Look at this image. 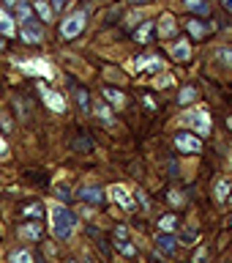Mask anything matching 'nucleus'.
Returning a JSON list of instances; mask_svg holds the SVG:
<instances>
[{
    "label": "nucleus",
    "instance_id": "nucleus-1",
    "mask_svg": "<svg viewBox=\"0 0 232 263\" xmlns=\"http://www.w3.org/2000/svg\"><path fill=\"white\" fill-rule=\"evenodd\" d=\"M49 230L57 241H66L71 238V233L77 230V214L69 211L66 205H49Z\"/></svg>",
    "mask_w": 232,
    "mask_h": 263
},
{
    "label": "nucleus",
    "instance_id": "nucleus-2",
    "mask_svg": "<svg viewBox=\"0 0 232 263\" xmlns=\"http://www.w3.org/2000/svg\"><path fill=\"white\" fill-rule=\"evenodd\" d=\"M180 121L188 123L200 137H208L210 135V112H208V107H194V110H188L180 115Z\"/></svg>",
    "mask_w": 232,
    "mask_h": 263
},
{
    "label": "nucleus",
    "instance_id": "nucleus-3",
    "mask_svg": "<svg viewBox=\"0 0 232 263\" xmlns=\"http://www.w3.org/2000/svg\"><path fill=\"white\" fill-rule=\"evenodd\" d=\"M85 22H88V11L85 8H79V11H74L71 16H66L60 22V36L63 39H77L82 30H85Z\"/></svg>",
    "mask_w": 232,
    "mask_h": 263
},
{
    "label": "nucleus",
    "instance_id": "nucleus-4",
    "mask_svg": "<svg viewBox=\"0 0 232 263\" xmlns=\"http://www.w3.org/2000/svg\"><path fill=\"white\" fill-rule=\"evenodd\" d=\"M19 71L22 74H30V77H55V69H52V63L44 61V58H30V61H22L19 63Z\"/></svg>",
    "mask_w": 232,
    "mask_h": 263
},
{
    "label": "nucleus",
    "instance_id": "nucleus-5",
    "mask_svg": "<svg viewBox=\"0 0 232 263\" xmlns=\"http://www.w3.org/2000/svg\"><path fill=\"white\" fill-rule=\"evenodd\" d=\"M107 195H110V200H112V203H118L123 211H137V197L131 195V189H129V186H123V184H112Z\"/></svg>",
    "mask_w": 232,
    "mask_h": 263
},
{
    "label": "nucleus",
    "instance_id": "nucleus-6",
    "mask_svg": "<svg viewBox=\"0 0 232 263\" xmlns=\"http://www.w3.org/2000/svg\"><path fill=\"white\" fill-rule=\"evenodd\" d=\"M175 148L180 154H202V140L192 132H180L175 135Z\"/></svg>",
    "mask_w": 232,
    "mask_h": 263
},
{
    "label": "nucleus",
    "instance_id": "nucleus-7",
    "mask_svg": "<svg viewBox=\"0 0 232 263\" xmlns=\"http://www.w3.org/2000/svg\"><path fill=\"white\" fill-rule=\"evenodd\" d=\"M38 93H41L44 104H47L52 112H66V99L57 93V90H52L49 85H44V82H41V85H38Z\"/></svg>",
    "mask_w": 232,
    "mask_h": 263
},
{
    "label": "nucleus",
    "instance_id": "nucleus-8",
    "mask_svg": "<svg viewBox=\"0 0 232 263\" xmlns=\"http://www.w3.org/2000/svg\"><path fill=\"white\" fill-rule=\"evenodd\" d=\"M115 250L120 255H126V258H137V247L129 241V230L126 228H115Z\"/></svg>",
    "mask_w": 232,
    "mask_h": 263
},
{
    "label": "nucleus",
    "instance_id": "nucleus-9",
    "mask_svg": "<svg viewBox=\"0 0 232 263\" xmlns=\"http://www.w3.org/2000/svg\"><path fill=\"white\" fill-rule=\"evenodd\" d=\"M134 71H151V74H159L164 69V61L159 55H142V58H137L134 66H131Z\"/></svg>",
    "mask_w": 232,
    "mask_h": 263
},
{
    "label": "nucleus",
    "instance_id": "nucleus-10",
    "mask_svg": "<svg viewBox=\"0 0 232 263\" xmlns=\"http://www.w3.org/2000/svg\"><path fill=\"white\" fill-rule=\"evenodd\" d=\"M22 39L28 41V44H41V39H44V28H41V22H36V20L22 22Z\"/></svg>",
    "mask_w": 232,
    "mask_h": 263
},
{
    "label": "nucleus",
    "instance_id": "nucleus-11",
    "mask_svg": "<svg viewBox=\"0 0 232 263\" xmlns=\"http://www.w3.org/2000/svg\"><path fill=\"white\" fill-rule=\"evenodd\" d=\"M79 200L82 203H90V205H98V203H104V197H107V192L101 186H82L79 189Z\"/></svg>",
    "mask_w": 232,
    "mask_h": 263
},
{
    "label": "nucleus",
    "instance_id": "nucleus-12",
    "mask_svg": "<svg viewBox=\"0 0 232 263\" xmlns=\"http://www.w3.org/2000/svg\"><path fill=\"white\" fill-rule=\"evenodd\" d=\"M41 236H44L41 222H25V225L19 228V238H25V241H38Z\"/></svg>",
    "mask_w": 232,
    "mask_h": 263
},
{
    "label": "nucleus",
    "instance_id": "nucleus-13",
    "mask_svg": "<svg viewBox=\"0 0 232 263\" xmlns=\"http://www.w3.org/2000/svg\"><path fill=\"white\" fill-rule=\"evenodd\" d=\"M170 55L175 58V61H188V58H192V44H188L186 39H178L175 44H170Z\"/></svg>",
    "mask_w": 232,
    "mask_h": 263
},
{
    "label": "nucleus",
    "instance_id": "nucleus-14",
    "mask_svg": "<svg viewBox=\"0 0 232 263\" xmlns=\"http://www.w3.org/2000/svg\"><path fill=\"white\" fill-rule=\"evenodd\" d=\"M175 241H178V238L172 233H159L153 238V244L159 247V252H164V255H175Z\"/></svg>",
    "mask_w": 232,
    "mask_h": 263
},
{
    "label": "nucleus",
    "instance_id": "nucleus-15",
    "mask_svg": "<svg viewBox=\"0 0 232 263\" xmlns=\"http://www.w3.org/2000/svg\"><path fill=\"white\" fill-rule=\"evenodd\" d=\"M90 112H93L101 123H107V126H115V115H112V110H110V107H107L104 102L93 104V110H90Z\"/></svg>",
    "mask_w": 232,
    "mask_h": 263
},
{
    "label": "nucleus",
    "instance_id": "nucleus-16",
    "mask_svg": "<svg viewBox=\"0 0 232 263\" xmlns=\"http://www.w3.org/2000/svg\"><path fill=\"white\" fill-rule=\"evenodd\" d=\"M172 33H175V16H172V14H161V20H159V36L170 39Z\"/></svg>",
    "mask_w": 232,
    "mask_h": 263
},
{
    "label": "nucleus",
    "instance_id": "nucleus-17",
    "mask_svg": "<svg viewBox=\"0 0 232 263\" xmlns=\"http://www.w3.org/2000/svg\"><path fill=\"white\" fill-rule=\"evenodd\" d=\"M104 99L110 102L115 110H120V107H126V96L120 93V90H115V88H104Z\"/></svg>",
    "mask_w": 232,
    "mask_h": 263
},
{
    "label": "nucleus",
    "instance_id": "nucleus-18",
    "mask_svg": "<svg viewBox=\"0 0 232 263\" xmlns=\"http://www.w3.org/2000/svg\"><path fill=\"white\" fill-rule=\"evenodd\" d=\"M178 230V217H172V214H164L159 219V233H175Z\"/></svg>",
    "mask_w": 232,
    "mask_h": 263
},
{
    "label": "nucleus",
    "instance_id": "nucleus-19",
    "mask_svg": "<svg viewBox=\"0 0 232 263\" xmlns=\"http://www.w3.org/2000/svg\"><path fill=\"white\" fill-rule=\"evenodd\" d=\"M0 33H3V36H16V25L6 11H0Z\"/></svg>",
    "mask_w": 232,
    "mask_h": 263
},
{
    "label": "nucleus",
    "instance_id": "nucleus-20",
    "mask_svg": "<svg viewBox=\"0 0 232 263\" xmlns=\"http://www.w3.org/2000/svg\"><path fill=\"white\" fill-rule=\"evenodd\" d=\"M213 61L219 66H224V69H232V47H221L216 55H213Z\"/></svg>",
    "mask_w": 232,
    "mask_h": 263
},
{
    "label": "nucleus",
    "instance_id": "nucleus-21",
    "mask_svg": "<svg viewBox=\"0 0 232 263\" xmlns=\"http://www.w3.org/2000/svg\"><path fill=\"white\" fill-rule=\"evenodd\" d=\"M22 217H25V219H38V217H44V203H30V205H25V209H22Z\"/></svg>",
    "mask_w": 232,
    "mask_h": 263
},
{
    "label": "nucleus",
    "instance_id": "nucleus-22",
    "mask_svg": "<svg viewBox=\"0 0 232 263\" xmlns=\"http://www.w3.org/2000/svg\"><path fill=\"white\" fill-rule=\"evenodd\" d=\"M178 241L180 244H197V241H200V230H197V228H183V230H180V236H178Z\"/></svg>",
    "mask_w": 232,
    "mask_h": 263
},
{
    "label": "nucleus",
    "instance_id": "nucleus-23",
    "mask_svg": "<svg viewBox=\"0 0 232 263\" xmlns=\"http://www.w3.org/2000/svg\"><path fill=\"white\" fill-rule=\"evenodd\" d=\"M33 8H36V11H38V16H41V22H52V6H49L47 3V0H36V6H33Z\"/></svg>",
    "mask_w": 232,
    "mask_h": 263
},
{
    "label": "nucleus",
    "instance_id": "nucleus-24",
    "mask_svg": "<svg viewBox=\"0 0 232 263\" xmlns=\"http://www.w3.org/2000/svg\"><path fill=\"white\" fill-rule=\"evenodd\" d=\"M194 99H197V88H194V85H186V88L178 93V104H180V107H186V104H192Z\"/></svg>",
    "mask_w": 232,
    "mask_h": 263
},
{
    "label": "nucleus",
    "instance_id": "nucleus-25",
    "mask_svg": "<svg viewBox=\"0 0 232 263\" xmlns=\"http://www.w3.org/2000/svg\"><path fill=\"white\" fill-rule=\"evenodd\" d=\"M186 28H188V33H192V36H197V39L208 36V25H205V22H200V20H192V22H186Z\"/></svg>",
    "mask_w": 232,
    "mask_h": 263
},
{
    "label": "nucleus",
    "instance_id": "nucleus-26",
    "mask_svg": "<svg viewBox=\"0 0 232 263\" xmlns=\"http://www.w3.org/2000/svg\"><path fill=\"white\" fill-rule=\"evenodd\" d=\"M8 263H33V252L30 250H14L8 255Z\"/></svg>",
    "mask_w": 232,
    "mask_h": 263
},
{
    "label": "nucleus",
    "instance_id": "nucleus-27",
    "mask_svg": "<svg viewBox=\"0 0 232 263\" xmlns=\"http://www.w3.org/2000/svg\"><path fill=\"white\" fill-rule=\"evenodd\" d=\"M229 192H232V189H229V184H227V181H219V184L213 186V197H216L219 203H227Z\"/></svg>",
    "mask_w": 232,
    "mask_h": 263
},
{
    "label": "nucleus",
    "instance_id": "nucleus-28",
    "mask_svg": "<svg viewBox=\"0 0 232 263\" xmlns=\"http://www.w3.org/2000/svg\"><path fill=\"white\" fill-rule=\"evenodd\" d=\"M77 104H79L82 112H90V110H93V107H90V96H88L85 88H77Z\"/></svg>",
    "mask_w": 232,
    "mask_h": 263
},
{
    "label": "nucleus",
    "instance_id": "nucleus-29",
    "mask_svg": "<svg viewBox=\"0 0 232 263\" xmlns=\"http://www.w3.org/2000/svg\"><path fill=\"white\" fill-rule=\"evenodd\" d=\"M183 3H186L188 11H200V14H208V11H210L205 0H183Z\"/></svg>",
    "mask_w": 232,
    "mask_h": 263
},
{
    "label": "nucleus",
    "instance_id": "nucleus-30",
    "mask_svg": "<svg viewBox=\"0 0 232 263\" xmlns=\"http://www.w3.org/2000/svg\"><path fill=\"white\" fill-rule=\"evenodd\" d=\"M151 30H153V22H145L142 28H139V30L134 33V39L139 41V44H145V41H147V36H151Z\"/></svg>",
    "mask_w": 232,
    "mask_h": 263
},
{
    "label": "nucleus",
    "instance_id": "nucleus-31",
    "mask_svg": "<svg viewBox=\"0 0 232 263\" xmlns=\"http://www.w3.org/2000/svg\"><path fill=\"white\" fill-rule=\"evenodd\" d=\"M16 16H19L22 22H28V20H33V8L28 3H16Z\"/></svg>",
    "mask_w": 232,
    "mask_h": 263
},
{
    "label": "nucleus",
    "instance_id": "nucleus-32",
    "mask_svg": "<svg viewBox=\"0 0 232 263\" xmlns=\"http://www.w3.org/2000/svg\"><path fill=\"white\" fill-rule=\"evenodd\" d=\"M170 85H175V77H172V74H164V77L156 80V88H170Z\"/></svg>",
    "mask_w": 232,
    "mask_h": 263
},
{
    "label": "nucleus",
    "instance_id": "nucleus-33",
    "mask_svg": "<svg viewBox=\"0 0 232 263\" xmlns=\"http://www.w3.org/2000/svg\"><path fill=\"white\" fill-rule=\"evenodd\" d=\"M205 258H208V250H205V247H200V250H197V255H194V260H192V263H202Z\"/></svg>",
    "mask_w": 232,
    "mask_h": 263
},
{
    "label": "nucleus",
    "instance_id": "nucleus-34",
    "mask_svg": "<svg viewBox=\"0 0 232 263\" xmlns=\"http://www.w3.org/2000/svg\"><path fill=\"white\" fill-rule=\"evenodd\" d=\"M167 200H170L172 205H180V203H183V195H180V192H170Z\"/></svg>",
    "mask_w": 232,
    "mask_h": 263
},
{
    "label": "nucleus",
    "instance_id": "nucleus-35",
    "mask_svg": "<svg viewBox=\"0 0 232 263\" xmlns=\"http://www.w3.org/2000/svg\"><path fill=\"white\" fill-rule=\"evenodd\" d=\"M8 156V145H6V137L0 135V159H6Z\"/></svg>",
    "mask_w": 232,
    "mask_h": 263
},
{
    "label": "nucleus",
    "instance_id": "nucleus-36",
    "mask_svg": "<svg viewBox=\"0 0 232 263\" xmlns=\"http://www.w3.org/2000/svg\"><path fill=\"white\" fill-rule=\"evenodd\" d=\"M139 16H142V14H139V11H134V14L129 16V20H126V22H129V28H134V25L139 22Z\"/></svg>",
    "mask_w": 232,
    "mask_h": 263
},
{
    "label": "nucleus",
    "instance_id": "nucleus-37",
    "mask_svg": "<svg viewBox=\"0 0 232 263\" xmlns=\"http://www.w3.org/2000/svg\"><path fill=\"white\" fill-rule=\"evenodd\" d=\"M63 6H66V0H52V11H60Z\"/></svg>",
    "mask_w": 232,
    "mask_h": 263
},
{
    "label": "nucleus",
    "instance_id": "nucleus-38",
    "mask_svg": "<svg viewBox=\"0 0 232 263\" xmlns=\"http://www.w3.org/2000/svg\"><path fill=\"white\" fill-rule=\"evenodd\" d=\"M221 3H224V8H227V11H232V0H221Z\"/></svg>",
    "mask_w": 232,
    "mask_h": 263
},
{
    "label": "nucleus",
    "instance_id": "nucleus-39",
    "mask_svg": "<svg viewBox=\"0 0 232 263\" xmlns=\"http://www.w3.org/2000/svg\"><path fill=\"white\" fill-rule=\"evenodd\" d=\"M3 3H6V6H14V3H16V0H3Z\"/></svg>",
    "mask_w": 232,
    "mask_h": 263
},
{
    "label": "nucleus",
    "instance_id": "nucleus-40",
    "mask_svg": "<svg viewBox=\"0 0 232 263\" xmlns=\"http://www.w3.org/2000/svg\"><path fill=\"white\" fill-rule=\"evenodd\" d=\"M227 203H229V205H232V192H229V197H227Z\"/></svg>",
    "mask_w": 232,
    "mask_h": 263
},
{
    "label": "nucleus",
    "instance_id": "nucleus-41",
    "mask_svg": "<svg viewBox=\"0 0 232 263\" xmlns=\"http://www.w3.org/2000/svg\"><path fill=\"white\" fill-rule=\"evenodd\" d=\"M227 126H229V129H232V118H229V121H227Z\"/></svg>",
    "mask_w": 232,
    "mask_h": 263
},
{
    "label": "nucleus",
    "instance_id": "nucleus-42",
    "mask_svg": "<svg viewBox=\"0 0 232 263\" xmlns=\"http://www.w3.org/2000/svg\"><path fill=\"white\" fill-rule=\"evenodd\" d=\"M69 263H77V260H69Z\"/></svg>",
    "mask_w": 232,
    "mask_h": 263
},
{
    "label": "nucleus",
    "instance_id": "nucleus-43",
    "mask_svg": "<svg viewBox=\"0 0 232 263\" xmlns=\"http://www.w3.org/2000/svg\"><path fill=\"white\" fill-rule=\"evenodd\" d=\"M229 225H232V219H229Z\"/></svg>",
    "mask_w": 232,
    "mask_h": 263
},
{
    "label": "nucleus",
    "instance_id": "nucleus-44",
    "mask_svg": "<svg viewBox=\"0 0 232 263\" xmlns=\"http://www.w3.org/2000/svg\"><path fill=\"white\" fill-rule=\"evenodd\" d=\"M221 263H227V260H221Z\"/></svg>",
    "mask_w": 232,
    "mask_h": 263
}]
</instances>
